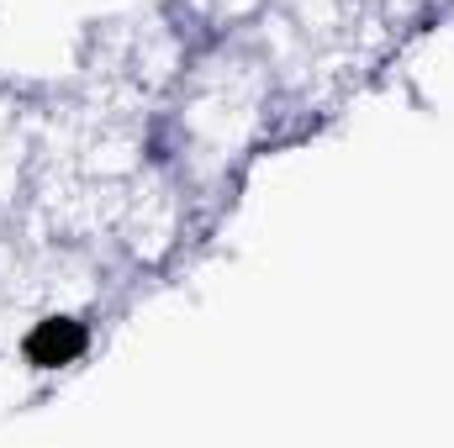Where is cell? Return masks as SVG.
Listing matches in <instances>:
<instances>
[{
    "mask_svg": "<svg viewBox=\"0 0 454 448\" xmlns=\"http://www.w3.org/2000/svg\"><path fill=\"white\" fill-rule=\"evenodd\" d=\"M74 348H80V333H69V328H64V333H59V328H48V333L37 337V359H48V353H59V359H69Z\"/></svg>",
    "mask_w": 454,
    "mask_h": 448,
    "instance_id": "cell-1",
    "label": "cell"
}]
</instances>
